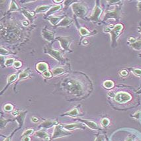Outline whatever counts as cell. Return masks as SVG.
Masks as SVG:
<instances>
[{"label": "cell", "instance_id": "25", "mask_svg": "<svg viewBox=\"0 0 141 141\" xmlns=\"http://www.w3.org/2000/svg\"><path fill=\"white\" fill-rule=\"evenodd\" d=\"M80 32L82 36H86L90 34V32H89L87 29H85V28H81L80 30Z\"/></svg>", "mask_w": 141, "mask_h": 141}, {"label": "cell", "instance_id": "40", "mask_svg": "<svg viewBox=\"0 0 141 141\" xmlns=\"http://www.w3.org/2000/svg\"><path fill=\"white\" fill-rule=\"evenodd\" d=\"M129 42H132V43L133 44V43H134V42H136V40L134 39V38H133V37H130V38L129 39Z\"/></svg>", "mask_w": 141, "mask_h": 141}, {"label": "cell", "instance_id": "38", "mask_svg": "<svg viewBox=\"0 0 141 141\" xmlns=\"http://www.w3.org/2000/svg\"><path fill=\"white\" fill-rule=\"evenodd\" d=\"M121 75L123 76H126L128 75V72L126 70H122L121 72Z\"/></svg>", "mask_w": 141, "mask_h": 141}, {"label": "cell", "instance_id": "2", "mask_svg": "<svg viewBox=\"0 0 141 141\" xmlns=\"http://www.w3.org/2000/svg\"><path fill=\"white\" fill-rule=\"evenodd\" d=\"M123 29V25L121 24H117L115 27H114V28L113 29H109V30H107L105 29V32H109V33H111V37H112V41L113 42H114L115 41L116 38L118 37L119 33H121V30Z\"/></svg>", "mask_w": 141, "mask_h": 141}, {"label": "cell", "instance_id": "35", "mask_svg": "<svg viewBox=\"0 0 141 141\" xmlns=\"http://www.w3.org/2000/svg\"><path fill=\"white\" fill-rule=\"evenodd\" d=\"M8 53H9V52L7 51L6 49L3 48H1V54L5 55V54H7Z\"/></svg>", "mask_w": 141, "mask_h": 141}, {"label": "cell", "instance_id": "6", "mask_svg": "<svg viewBox=\"0 0 141 141\" xmlns=\"http://www.w3.org/2000/svg\"><path fill=\"white\" fill-rule=\"evenodd\" d=\"M46 52L48 53L50 55H51L53 58H54L55 59H56L59 61H62L63 60L62 57V55L60 54V52L58 50H53V49L48 48L46 51Z\"/></svg>", "mask_w": 141, "mask_h": 141}, {"label": "cell", "instance_id": "4", "mask_svg": "<svg viewBox=\"0 0 141 141\" xmlns=\"http://www.w3.org/2000/svg\"><path fill=\"white\" fill-rule=\"evenodd\" d=\"M72 8L74 13L79 17H82L86 14V8L79 3H74L72 6Z\"/></svg>", "mask_w": 141, "mask_h": 141}, {"label": "cell", "instance_id": "7", "mask_svg": "<svg viewBox=\"0 0 141 141\" xmlns=\"http://www.w3.org/2000/svg\"><path fill=\"white\" fill-rule=\"evenodd\" d=\"M119 15H120L119 10L118 9H115V11L107 13L105 14V19H108L109 17H113V18H116V19H117V18L119 17Z\"/></svg>", "mask_w": 141, "mask_h": 141}, {"label": "cell", "instance_id": "50", "mask_svg": "<svg viewBox=\"0 0 141 141\" xmlns=\"http://www.w3.org/2000/svg\"><path fill=\"white\" fill-rule=\"evenodd\" d=\"M140 91H141V90H140Z\"/></svg>", "mask_w": 141, "mask_h": 141}, {"label": "cell", "instance_id": "8", "mask_svg": "<svg viewBox=\"0 0 141 141\" xmlns=\"http://www.w3.org/2000/svg\"><path fill=\"white\" fill-rule=\"evenodd\" d=\"M59 42H60L61 46L64 50H69L68 46L70 44V41L66 38H59Z\"/></svg>", "mask_w": 141, "mask_h": 141}, {"label": "cell", "instance_id": "29", "mask_svg": "<svg viewBox=\"0 0 141 141\" xmlns=\"http://www.w3.org/2000/svg\"><path fill=\"white\" fill-rule=\"evenodd\" d=\"M33 133V129H28V130H27L24 133H23V135L24 136V137H25V136H29Z\"/></svg>", "mask_w": 141, "mask_h": 141}, {"label": "cell", "instance_id": "18", "mask_svg": "<svg viewBox=\"0 0 141 141\" xmlns=\"http://www.w3.org/2000/svg\"><path fill=\"white\" fill-rule=\"evenodd\" d=\"M103 85H104L105 87L107 89H111L114 86V84H113V82L112 81H110V80H107V81H105Z\"/></svg>", "mask_w": 141, "mask_h": 141}, {"label": "cell", "instance_id": "10", "mask_svg": "<svg viewBox=\"0 0 141 141\" xmlns=\"http://www.w3.org/2000/svg\"><path fill=\"white\" fill-rule=\"evenodd\" d=\"M64 129H67V130H74V129H77V128H81V129H84V127L82 126V125H81V124H76V123L69 124V125H64Z\"/></svg>", "mask_w": 141, "mask_h": 141}, {"label": "cell", "instance_id": "5", "mask_svg": "<svg viewBox=\"0 0 141 141\" xmlns=\"http://www.w3.org/2000/svg\"><path fill=\"white\" fill-rule=\"evenodd\" d=\"M69 134H70L69 133L62 129L61 125H57L55 127V129H54V133H53L52 135V138H59V137H64V136L69 135Z\"/></svg>", "mask_w": 141, "mask_h": 141}, {"label": "cell", "instance_id": "24", "mask_svg": "<svg viewBox=\"0 0 141 141\" xmlns=\"http://www.w3.org/2000/svg\"><path fill=\"white\" fill-rule=\"evenodd\" d=\"M28 76H29V72H27V71H24V72H21V73L19 74V78L22 80V79H25V77H27Z\"/></svg>", "mask_w": 141, "mask_h": 141}, {"label": "cell", "instance_id": "32", "mask_svg": "<svg viewBox=\"0 0 141 141\" xmlns=\"http://www.w3.org/2000/svg\"><path fill=\"white\" fill-rule=\"evenodd\" d=\"M13 65H14V66L15 67V68H20V67L21 66L22 64H21V62L16 61V62H14Z\"/></svg>", "mask_w": 141, "mask_h": 141}, {"label": "cell", "instance_id": "14", "mask_svg": "<svg viewBox=\"0 0 141 141\" xmlns=\"http://www.w3.org/2000/svg\"><path fill=\"white\" fill-rule=\"evenodd\" d=\"M37 70H38V71H39V72H43L44 73V72H46V70L48 69L47 64L44 62L38 63L37 66Z\"/></svg>", "mask_w": 141, "mask_h": 141}, {"label": "cell", "instance_id": "20", "mask_svg": "<svg viewBox=\"0 0 141 141\" xmlns=\"http://www.w3.org/2000/svg\"><path fill=\"white\" fill-rule=\"evenodd\" d=\"M132 47L137 50H139L141 49V41H137L135 42L132 44Z\"/></svg>", "mask_w": 141, "mask_h": 141}, {"label": "cell", "instance_id": "42", "mask_svg": "<svg viewBox=\"0 0 141 141\" xmlns=\"http://www.w3.org/2000/svg\"><path fill=\"white\" fill-rule=\"evenodd\" d=\"M95 141H103V138L101 137H98V138L95 139Z\"/></svg>", "mask_w": 141, "mask_h": 141}, {"label": "cell", "instance_id": "23", "mask_svg": "<svg viewBox=\"0 0 141 141\" xmlns=\"http://www.w3.org/2000/svg\"><path fill=\"white\" fill-rule=\"evenodd\" d=\"M60 20V17H54L50 18V21L53 25H55L56 24H57Z\"/></svg>", "mask_w": 141, "mask_h": 141}, {"label": "cell", "instance_id": "11", "mask_svg": "<svg viewBox=\"0 0 141 141\" xmlns=\"http://www.w3.org/2000/svg\"><path fill=\"white\" fill-rule=\"evenodd\" d=\"M80 121L84 122L85 124H86L90 129H94V130H98V129H99V127H98L97 124L93 122V121H86V120H81V119H80Z\"/></svg>", "mask_w": 141, "mask_h": 141}, {"label": "cell", "instance_id": "34", "mask_svg": "<svg viewBox=\"0 0 141 141\" xmlns=\"http://www.w3.org/2000/svg\"><path fill=\"white\" fill-rule=\"evenodd\" d=\"M43 76L46 77H51V74L48 71H46L43 73Z\"/></svg>", "mask_w": 141, "mask_h": 141}, {"label": "cell", "instance_id": "51", "mask_svg": "<svg viewBox=\"0 0 141 141\" xmlns=\"http://www.w3.org/2000/svg\"><path fill=\"white\" fill-rule=\"evenodd\" d=\"M138 141H139V140H138Z\"/></svg>", "mask_w": 141, "mask_h": 141}, {"label": "cell", "instance_id": "15", "mask_svg": "<svg viewBox=\"0 0 141 141\" xmlns=\"http://www.w3.org/2000/svg\"><path fill=\"white\" fill-rule=\"evenodd\" d=\"M58 123L56 121H46L41 124V127L44 128H50L52 127L53 125H56Z\"/></svg>", "mask_w": 141, "mask_h": 141}, {"label": "cell", "instance_id": "19", "mask_svg": "<svg viewBox=\"0 0 141 141\" xmlns=\"http://www.w3.org/2000/svg\"><path fill=\"white\" fill-rule=\"evenodd\" d=\"M71 23V20L69 18H64V19H62L61 22L59 23V26H67Z\"/></svg>", "mask_w": 141, "mask_h": 141}, {"label": "cell", "instance_id": "49", "mask_svg": "<svg viewBox=\"0 0 141 141\" xmlns=\"http://www.w3.org/2000/svg\"><path fill=\"white\" fill-rule=\"evenodd\" d=\"M139 32H140V33H141V29H140V30H139Z\"/></svg>", "mask_w": 141, "mask_h": 141}, {"label": "cell", "instance_id": "44", "mask_svg": "<svg viewBox=\"0 0 141 141\" xmlns=\"http://www.w3.org/2000/svg\"><path fill=\"white\" fill-rule=\"evenodd\" d=\"M87 43H88V42H87V40H86V39H85V40H84V41H83V44H84V45H86Z\"/></svg>", "mask_w": 141, "mask_h": 141}, {"label": "cell", "instance_id": "41", "mask_svg": "<svg viewBox=\"0 0 141 141\" xmlns=\"http://www.w3.org/2000/svg\"><path fill=\"white\" fill-rule=\"evenodd\" d=\"M23 25L25 26H27L28 25H29V21H23Z\"/></svg>", "mask_w": 141, "mask_h": 141}, {"label": "cell", "instance_id": "22", "mask_svg": "<svg viewBox=\"0 0 141 141\" xmlns=\"http://www.w3.org/2000/svg\"><path fill=\"white\" fill-rule=\"evenodd\" d=\"M66 115H70V116H73V117H75V116L78 115L79 112H78V111H77V109H74L73 110H72V111L67 113Z\"/></svg>", "mask_w": 141, "mask_h": 141}, {"label": "cell", "instance_id": "26", "mask_svg": "<svg viewBox=\"0 0 141 141\" xmlns=\"http://www.w3.org/2000/svg\"><path fill=\"white\" fill-rule=\"evenodd\" d=\"M18 10V7L17 6L16 3L15 2H12L10 6V11H17Z\"/></svg>", "mask_w": 141, "mask_h": 141}, {"label": "cell", "instance_id": "12", "mask_svg": "<svg viewBox=\"0 0 141 141\" xmlns=\"http://www.w3.org/2000/svg\"><path fill=\"white\" fill-rule=\"evenodd\" d=\"M101 9L99 7H96L95 8V9H94V13H93L92 16L91 17L90 19H92V20L97 21L98 19V18H99V16L101 14Z\"/></svg>", "mask_w": 141, "mask_h": 141}, {"label": "cell", "instance_id": "31", "mask_svg": "<svg viewBox=\"0 0 141 141\" xmlns=\"http://www.w3.org/2000/svg\"><path fill=\"white\" fill-rule=\"evenodd\" d=\"M4 109L6 110V111H11V110L13 109V106L10 104L6 105L4 107Z\"/></svg>", "mask_w": 141, "mask_h": 141}, {"label": "cell", "instance_id": "9", "mask_svg": "<svg viewBox=\"0 0 141 141\" xmlns=\"http://www.w3.org/2000/svg\"><path fill=\"white\" fill-rule=\"evenodd\" d=\"M35 135L37 137H39V138H42V139L45 140V141H50V138L48 137V134L47 133H46L44 131H38L35 133Z\"/></svg>", "mask_w": 141, "mask_h": 141}, {"label": "cell", "instance_id": "33", "mask_svg": "<svg viewBox=\"0 0 141 141\" xmlns=\"http://www.w3.org/2000/svg\"><path fill=\"white\" fill-rule=\"evenodd\" d=\"M133 72H134L136 75L141 76V70L140 69H134V70H133Z\"/></svg>", "mask_w": 141, "mask_h": 141}, {"label": "cell", "instance_id": "46", "mask_svg": "<svg viewBox=\"0 0 141 141\" xmlns=\"http://www.w3.org/2000/svg\"><path fill=\"white\" fill-rule=\"evenodd\" d=\"M18 113H19V112H18L17 111H15V112L13 113V115H17V114H18Z\"/></svg>", "mask_w": 141, "mask_h": 141}, {"label": "cell", "instance_id": "3", "mask_svg": "<svg viewBox=\"0 0 141 141\" xmlns=\"http://www.w3.org/2000/svg\"><path fill=\"white\" fill-rule=\"evenodd\" d=\"M130 99H131V96L129 94L125 92L118 93V94H116L115 97V99L116 101L121 103H126V102L130 100Z\"/></svg>", "mask_w": 141, "mask_h": 141}, {"label": "cell", "instance_id": "21", "mask_svg": "<svg viewBox=\"0 0 141 141\" xmlns=\"http://www.w3.org/2000/svg\"><path fill=\"white\" fill-rule=\"evenodd\" d=\"M52 72L53 74H54V75H59L64 73V70L62 68H55V69L53 70Z\"/></svg>", "mask_w": 141, "mask_h": 141}, {"label": "cell", "instance_id": "16", "mask_svg": "<svg viewBox=\"0 0 141 141\" xmlns=\"http://www.w3.org/2000/svg\"><path fill=\"white\" fill-rule=\"evenodd\" d=\"M50 9V6H41V7H37L36 9V13H41V12H45V11H48Z\"/></svg>", "mask_w": 141, "mask_h": 141}, {"label": "cell", "instance_id": "45", "mask_svg": "<svg viewBox=\"0 0 141 141\" xmlns=\"http://www.w3.org/2000/svg\"><path fill=\"white\" fill-rule=\"evenodd\" d=\"M125 141H133V138H130V137H128Z\"/></svg>", "mask_w": 141, "mask_h": 141}, {"label": "cell", "instance_id": "13", "mask_svg": "<svg viewBox=\"0 0 141 141\" xmlns=\"http://www.w3.org/2000/svg\"><path fill=\"white\" fill-rule=\"evenodd\" d=\"M42 33L44 38H45L46 40H47L48 41H50L53 39L54 35H53V34L51 33V32H49L46 30H43L42 31Z\"/></svg>", "mask_w": 141, "mask_h": 141}, {"label": "cell", "instance_id": "1", "mask_svg": "<svg viewBox=\"0 0 141 141\" xmlns=\"http://www.w3.org/2000/svg\"><path fill=\"white\" fill-rule=\"evenodd\" d=\"M66 88L73 94H80L82 91V87L78 81L74 80H68L65 84Z\"/></svg>", "mask_w": 141, "mask_h": 141}, {"label": "cell", "instance_id": "17", "mask_svg": "<svg viewBox=\"0 0 141 141\" xmlns=\"http://www.w3.org/2000/svg\"><path fill=\"white\" fill-rule=\"evenodd\" d=\"M60 8H61V6H54V7H52V8H50V9L48 10V11L47 12V14L48 15H50V14L54 13L56 12V11H58L59 10H60Z\"/></svg>", "mask_w": 141, "mask_h": 141}, {"label": "cell", "instance_id": "28", "mask_svg": "<svg viewBox=\"0 0 141 141\" xmlns=\"http://www.w3.org/2000/svg\"><path fill=\"white\" fill-rule=\"evenodd\" d=\"M13 63L14 64V59H7V60H6V66H8L11 65Z\"/></svg>", "mask_w": 141, "mask_h": 141}, {"label": "cell", "instance_id": "48", "mask_svg": "<svg viewBox=\"0 0 141 141\" xmlns=\"http://www.w3.org/2000/svg\"><path fill=\"white\" fill-rule=\"evenodd\" d=\"M10 140H11L10 139V138H7L4 141H10Z\"/></svg>", "mask_w": 141, "mask_h": 141}, {"label": "cell", "instance_id": "37", "mask_svg": "<svg viewBox=\"0 0 141 141\" xmlns=\"http://www.w3.org/2000/svg\"><path fill=\"white\" fill-rule=\"evenodd\" d=\"M22 141H31V138L28 137V136H25V137H23Z\"/></svg>", "mask_w": 141, "mask_h": 141}, {"label": "cell", "instance_id": "39", "mask_svg": "<svg viewBox=\"0 0 141 141\" xmlns=\"http://www.w3.org/2000/svg\"><path fill=\"white\" fill-rule=\"evenodd\" d=\"M31 120H32V121H33V122H34V123H38V121H39L38 118H37V117H32Z\"/></svg>", "mask_w": 141, "mask_h": 141}, {"label": "cell", "instance_id": "27", "mask_svg": "<svg viewBox=\"0 0 141 141\" xmlns=\"http://www.w3.org/2000/svg\"><path fill=\"white\" fill-rule=\"evenodd\" d=\"M16 79H17V75L16 74H13V75H11V76H10L9 77L7 81H8V83L13 82V81H15Z\"/></svg>", "mask_w": 141, "mask_h": 141}, {"label": "cell", "instance_id": "36", "mask_svg": "<svg viewBox=\"0 0 141 141\" xmlns=\"http://www.w3.org/2000/svg\"><path fill=\"white\" fill-rule=\"evenodd\" d=\"M23 13H24V15L28 18H31V17L32 16L31 14H30V13L29 12H27V11H23Z\"/></svg>", "mask_w": 141, "mask_h": 141}, {"label": "cell", "instance_id": "30", "mask_svg": "<svg viewBox=\"0 0 141 141\" xmlns=\"http://www.w3.org/2000/svg\"><path fill=\"white\" fill-rule=\"evenodd\" d=\"M101 124L103 126L107 127V125L109 124V119H103L101 121Z\"/></svg>", "mask_w": 141, "mask_h": 141}, {"label": "cell", "instance_id": "47", "mask_svg": "<svg viewBox=\"0 0 141 141\" xmlns=\"http://www.w3.org/2000/svg\"><path fill=\"white\" fill-rule=\"evenodd\" d=\"M54 2H55V3H60V2H62V1H54Z\"/></svg>", "mask_w": 141, "mask_h": 141}, {"label": "cell", "instance_id": "43", "mask_svg": "<svg viewBox=\"0 0 141 141\" xmlns=\"http://www.w3.org/2000/svg\"><path fill=\"white\" fill-rule=\"evenodd\" d=\"M137 7H138V9L140 10V11H141V2H138V6H137Z\"/></svg>", "mask_w": 141, "mask_h": 141}]
</instances>
